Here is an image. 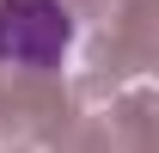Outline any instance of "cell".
<instances>
[{"mask_svg": "<svg viewBox=\"0 0 159 153\" xmlns=\"http://www.w3.org/2000/svg\"><path fill=\"white\" fill-rule=\"evenodd\" d=\"M74 43V6L61 0H0V61L49 74Z\"/></svg>", "mask_w": 159, "mask_h": 153, "instance_id": "obj_1", "label": "cell"}]
</instances>
